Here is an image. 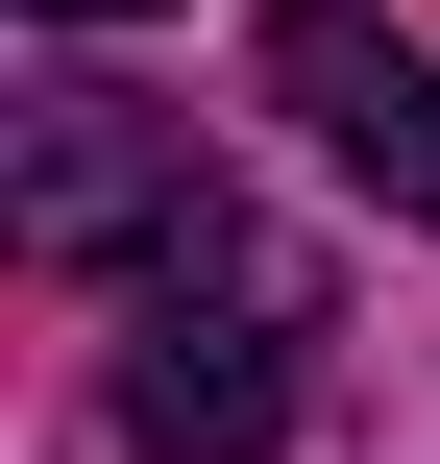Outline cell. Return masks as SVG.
Here are the masks:
<instances>
[{"instance_id": "obj_1", "label": "cell", "mask_w": 440, "mask_h": 464, "mask_svg": "<svg viewBox=\"0 0 440 464\" xmlns=\"http://www.w3.org/2000/svg\"><path fill=\"white\" fill-rule=\"evenodd\" d=\"M318 392V269L269 220H196L171 269H122V464H269Z\"/></svg>"}, {"instance_id": "obj_2", "label": "cell", "mask_w": 440, "mask_h": 464, "mask_svg": "<svg viewBox=\"0 0 440 464\" xmlns=\"http://www.w3.org/2000/svg\"><path fill=\"white\" fill-rule=\"evenodd\" d=\"M0 147H24V245H49V269H171V245L220 220L196 147H171L147 98H24Z\"/></svg>"}, {"instance_id": "obj_3", "label": "cell", "mask_w": 440, "mask_h": 464, "mask_svg": "<svg viewBox=\"0 0 440 464\" xmlns=\"http://www.w3.org/2000/svg\"><path fill=\"white\" fill-rule=\"evenodd\" d=\"M269 98H294L392 220H440V49H392L367 0H269Z\"/></svg>"}, {"instance_id": "obj_4", "label": "cell", "mask_w": 440, "mask_h": 464, "mask_svg": "<svg viewBox=\"0 0 440 464\" xmlns=\"http://www.w3.org/2000/svg\"><path fill=\"white\" fill-rule=\"evenodd\" d=\"M49 24H122V0H49Z\"/></svg>"}]
</instances>
